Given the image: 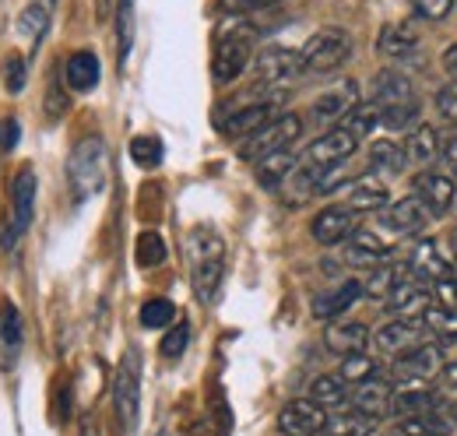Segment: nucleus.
Here are the masks:
<instances>
[{"label":"nucleus","mask_w":457,"mask_h":436,"mask_svg":"<svg viewBox=\"0 0 457 436\" xmlns=\"http://www.w3.org/2000/svg\"><path fill=\"white\" fill-rule=\"evenodd\" d=\"M187 268H190V281H194L197 299L215 303L222 274H226V239L208 225L190 229V236H187Z\"/></svg>","instance_id":"f257e3e1"},{"label":"nucleus","mask_w":457,"mask_h":436,"mask_svg":"<svg viewBox=\"0 0 457 436\" xmlns=\"http://www.w3.org/2000/svg\"><path fill=\"white\" fill-rule=\"evenodd\" d=\"M106 176H110V152H106V141H103L99 134H85V138L71 148V159H67V183H71L74 201L96 197V194L106 187Z\"/></svg>","instance_id":"f03ea898"},{"label":"nucleus","mask_w":457,"mask_h":436,"mask_svg":"<svg viewBox=\"0 0 457 436\" xmlns=\"http://www.w3.org/2000/svg\"><path fill=\"white\" fill-rule=\"evenodd\" d=\"M253 46H257V29L246 21L226 25L215 39V60H212V74L219 85H232L250 63H253Z\"/></svg>","instance_id":"7ed1b4c3"},{"label":"nucleus","mask_w":457,"mask_h":436,"mask_svg":"<svg viewBox=\"0 0 457 436\" xmlns=\"http://www.w3.org/2000/svg\"><path fill=\"white\" fill-rule=\"evenodd\" d=\"M306 123L299 113H278L275 120H268L261 130H253L243 145H239V159L243 163H257L271 152H282V148H292L299 138H303Z\"/></svg>","instance_id":"20e7f679"},{"label":"nucleus","mask_w":457,"mask_h":436,"mask_svg":"<svg viewBox=\"0 0 457 436\" xmlns=\"http://www.w3.org/2000/svg\"><path fill=\"white\" fill-rule=\"evenodd\" d=\"M348 56H352V36L338 25L313 32L299 50L303 74H331V71L342 67Z\"/></svg>","instance_id":"39448f33"},{"label":"nucleus","mask_w":457,"mask_h":436,"mask_svg":"<svg viewBox=\"0 0 457 436\" xmlns=\"http://www.w3.org/2000/svg\"><path fill=\"white\" fill-rule=\"evenodd\" d=\"M282 99H286V92H271V96H261L246 106L232 109L228 116L219 120V130L232 141H246L253 130H261L268 120H275L282 113Z\"/></svg>","instance_id":"423d86ee"},{"label":"nucleus","mask_w":457,"mask_h":436,"mask_svg":"<svg viewBox=\"0 0 457 436\" xmlns=\"http://www.w3.org/2000/svg\"><path fill=\"white\" fill-rule=\"evenodd\" d=\"M32 215H36V172L25 165L14 176V183H11V225L4 232V239H0L4 250H14L18 247L21 232L32 225Z\"/></svg>","instance_id":"0eeeda50"},{"label":"nucleus","mask_w":457,"mask_h":436,"mask_svg":"<svg viewBox=\"0 0 457 436\" xmlns=\"http://www.w3.org/2000/svg\"><path fill=\"white\" fill-rule=\"evenodd\" d=\"M303 74V60L299 50L288 46H268L253 56V78L257 88H286L288 81H295Z\"/></svg>","instance_id":"6e6552de"},{"label":"nucleus","mask_w":457,"mask_h":436,"mask_svg":"<svg viewBox=\"0 0 457 436\" xmlns=\"http://www.w3.org/2000/svg\"><path fill=\"white\" fill-rule=\"evenodd\" d=\"M444 366H447V352H444V345L422 341V345H415V348H408V352L395 356L391 373H395L398 381H433V377L444 373Z\"/></svg>","instance_id":"1a4fd4ad"},{"label":"nucleus","mask_w":457,"mask_h":436,"mask_svg":"<svg viewBox=\"0 0 457 436\" xmlns=\"http://www.w3.org/2000/svg\"><path fill=\"white\" fill-rule=\"evenodd\" d=\"M137 398H141V373H137V356L127 352L116 366L113 381V401H116V419L120 426L130 433L137 426Z\"/></svg>","instance_id":"9d476101"},{"label":"nucleus","mask_w":457,"mask_h":436,"mask_svg":"<svg viewBox=\"0 0 457 436\" xmlns=\"http://www.w3.org/2000/svg\"><path fill=\"white\" fill-rule=\"evenodd\" d=\"M384 303H387V310H391L395 317H422V314L433 306V285H429L426 278H419V274H411L404 268Z\"/></svg>","instance_id":"9b49d317"},{"label":"nucleus","mask_w":457,"mask_h":436,"mask_svg":"<svg viewBox=\"0 0 457 436\" xmlns=\"http://www.w3.org/2000/svg\"><path fill=\"white\" fill-rule=\"evenodd\" d=\"M355 148H359V138H355L352 130H345V127H328V130L306 148L303 163L317 165V169H335V165L348 163V159L355 155Z\"/></svg>","instance_id":"f8f14e48"},{"label":"nucleus","mask_w":457,"mask_h":436,"mask_svg":"<svg viewBox=\"0 0 457 436\" xmlns=\"http://www.w3.org/2000/svg\"><path fill=\"white\" fill-rule=\"evenodd\" d=\"M359 103H362V99H359V85H355V81H338V85H331L328 92H320V96L313 99L310 116H313V123L338 127Z\"/></svg>","instance_id":"ddd939ff"},{"label":"nucleus","mask_w":457,"mask_h":436,"mask_svg":"<svg viewBox=\"0 0 457 436\" xmlns=\"http://www.w3.org/2000/svg\"><path fill=\"white\" fill-rule=\"evenodd\" d=\"M328 423V408H320L310 398H295L278 412V433L282 436H320Z\"/></svg>","instance_id":"4468645a"},{"label":"nucleus","mask_w":457,"mask_h":436,"mask_svg":"<svg viewBox=\"0 0 457 436\" xmlns=\"http://www.w3.org/2000/svg\"><path fill=\"white\" fill-rule=\"evenodd\" d=\"M426 334H429V331H426V324H422V317H395V321H387V324L373 334V345H377L384 356L395 359V356H401V352L422 345Z\"/></svg>","instance_id":"2eb2a0df"},{"label":"nucleus","mask_w":457,"mask_h":436,"mask_svg":"<svg viewBox=\"0 0 457 436\" xmlns=\"http://www.w3.org/2000/svg\"><path fill=\"white\" fill-rule=\"evenodd\" d=\"M355 229H359V215L352 208H345V205H328L324 212H317L313 222H310V236L320 247H338Z\"/></svg>","instance_id":"dca6fc26"},{"label":"nucleus","mask_w":457,"mask_h":436,"mask_svg":"<svg viewBox=\"0 0 457 436\" xmlns=\"http://www.w3.org/2000/svg\"><path fill=\"white\" fill-rule=\"evenodd\" d=\"M429 222V208L419 201V194H408V197H398L384 208L380 215V225L391 232V236H415L422 232Z\"/></svg>","instance_id":"f3484780"},{"label":"nucleus","mask_w":457,"mask_h":436,"mask_svg":"<svg viewBox=\"0 0 457 436\" xmlns=\"http://www.w3.org/2000/svg\"><path fill=\"white\" fill-rule=\"evenodd\" d=\"M391 401H395V387L384 381V377H370V381L355 383V390L348 394V405L359 415L373 419V423H380V419L391 415Z\"/></svg>","instance_id":"a211bd4d"},{"label":"nucleus","mask_w":457,"mask_h":436,"mask_svg":"<svg viewBox=\"0 0 457 436\" xmlns=\"http://www.w3.org/2000/svg\"><path fill=\"white\" fill-rule=\"evenodd\" d=\"M404 268H408L411 274H419V278H426V281L433 285V281H440V278H451V274H454V261H451V257H444V250H440V243H436L433 236H422V239L411 247V254H408Z\"/></svg>","instance_id":"6ab92c4d"},{"label":"nucleus","mask_w":457,"mask_h":436,"mask_svg":"<svg viewBox=\"0 0 457 436\" xmlns=\"http://www.w3.org/2000/svg\"><path fill=\"white\" fill-rule=\"evenodd\" d=\"M411 194H419V201L429 208V215H447L457 201V183L447 172H419Z\"/></svg>","instance_id":"aec40b11"},{"label":"nucleus","mask_w":457,"mask_h":436,"mask_svg":"<svg viewBox=\"0 0 457 436\" xmlns=\"http://www.w3.org/2000/svg\"><path fill=\"white\" fill-rule=\"evenodd\" d=\"M342 257L348 268H377V264L391 261V250H387V243H384L377 232H370V229H355V232L345 239Z\"/></svg>","instance_id":"412c9836"},{"label":"nucleus","mask_w":457,"mask_h":436,"mask_svg":"<svg viewBox=\"0 0 457 436\" xmlns=\"http://www.w3.org/2000/svg\"><path fill=\"white\" fill-rule=\"evenodd\" d=\"M359 296H362V281L359 278H345L331 292H324V296L313 299V317L317 321H338L342 314H348L359 303Z\"/></svg>","instance_id":"4be33fe9"},{"label":"nucleus","mask_w":457,"mask_h":436,"mask_svg":"<svg viewBox=\"0 0 457 436\" xmlns=\"http://www.w3.org/2000/svg\"><path fill=\"white\" fill-rule=\"evenodd\" d=\"M391 201L387 187L373 176H362V180H352L345 183V208H352L355 215H366V212H384Z\"/></svg>","instance_id":"5701e85b"},{"label":"nucleus","mask_w":457,"mask_h":436,"mask_svg":"<svg viewBox=\"0 0 457 436\" xmlns=\"http://www.w3.org/2000/svg\"><path fill=\"white\" fill-rule=\"evenodd\" d=\"M373 103L380 109H395L419 103V96H415V85L401 71H380L373 78Z\"/></svg>","instance_id":"b1692460"},{"label":"nucleus","mask_w":457,"mask_h":436,"mask_svg":"<svg viewBox=\"0 0 457 436\" xmlns=\"http://www.w3.org/2000/svg\"><path fill=\"white\" fill-rule=\"evenodd\" d=\"M377 54L384 60H408V56L419 54V32L411 29V21L384 25L377 36Z\"/></svg>","instance_id":"393cba45"},{"label":"nucleus","mask_w":457,"mask_h":436,"mask_svg":"<svg viewBox=\"0 0 457 436\" xmlns=\"http://www.w3.org/2000/svg\"><path fill=\"white\" fill-rule=\"evenodd\" d=\"M324 345L335 356H352V352H366L370 345V327L359 321H331L324 331Z\"/></svg>","instance_id":"a878e982"},{"label":"nucleus","mask_w":457,"mask_h":436,"mask_svg":"<svg viewBox=\"0 0 457 436\" xmlns=\"http://www.w3.org/2000/svg\"><path fill=\"white\" fill-rule=\"evenodd\" d=\"M440 401V394L429 387L426 381H404L401 390H395V401H391V415H426L433 405Z\"/></svg>","instance_id":"bb28decb"},{"label":"nucleus","mask_w":457,"mask_h":436,"mask_svg":"<svg viewBox=\"0 0 457 436\" xmlns=\"http://www.w3.org/2000/svg\"><path fill=\"white\" fill-rule=\"evenodd\" d=\"M451 430V419L440 412V405H433L426 415H401L384 436H447Z\"/></svg>","instance_id":"cd10ccee"},{"label":"nucleus","mask_w":457,"mask_h":436,"mask_svg":"<svg viewBox=\"0 0 457 436\" xmlns=\"http://www.w3.org/2000/svg\"><path fill=\"white\" fill-rule=\"evenodd\" d=\"M63 78H67V88H74V92H92V88L99 85V78H103L99 56L88 54V50L67 56V63H63Z\"/></svg>","instance_id":"c85d7f7f"},{"label":"nucleus","mask_w":457,"mask_h":436,"mask_svg":"<svg viewBox=\"0 0 457 436\" xmlns=\"http://www.w3.org/2000/svg\"><path fill=\"white\" fill-rule=\"evenodd\" d=\"M299 165L295 159V152L292 148H282V152H271V155H264V159H257L253 163V172H257V183L261 187H268V190H278L282 183L288 180V172Z\"/></svg>","instance_id":"c756f323"},{"label":"nucleus","mask_w":457,"mask_h":436,"mask_svg":"<svg viewBox=\"0 0 457 436\" xmlns=\"http://www.w3.org/2000/svg\"><path fill=\"white\" fill-rule=\"evenodd\" d=\"M370 169L380 172V176H401L408 169V155H404V145L391 141V138H380L370 145Z\"/></svg>","instance_id":"7c9ffc66"},{"label":"nucleus","mask_w":457,"mask_h":436,"mask_svg":"<svg viewBox=\"0 0 457 436\" xmlns=\"http://www.w3.org/2000/svg\"><path fill=\"white\" fill-rule=\"evenodd\" d=\"M404 155H408V165H429L436 155H440V134L433 123H419L411 127V138L404 141Z\"/></svg>","instance_id":"2f4dec72"},{"label":"nucleus","mask_w":457,"mask_h":436,"mask_svg":"<svg viewBox=\"0 0 457 436\" xmlns=\"http://www.w3.org/2000/svg\"><path fill=\"white\" fill-rule=\"evenodd\" d=\"M310 401H317L320 408H328V412H338L348 405V383L338 377V373H324V377H317V381L310 383V394H306Z\"/></svg>","instance_id":"473e14b6"},{"label":"nucleus","mask_w":457,"mask_h":436,"mask_svg":"<svg viewBox=\"0 0 457 436\" xmlns=\"http://www.w3.org/2000/svg\"><path fill=\"white\" fill-rule=\"evenodd\" d=\"M373 430H377V423L352 408V412H342V415H328L320 436H373Z\"/></svg>","instance_id":"72a5a7b5"},{"label":"nucleus","mask_w":457,"mask_h":436,"mask_svg":"<svg viewBox=\"0 0 457 436\" xmlns=\"http://www.w3.org/2000/svg\"><path fill=\"white\" fill-rule=\"evenodd\" d=\"M422 324H426V331H429L433 338H440L444 345H457V310L433 303V306L422 314Z\"/></svg>","instance_id":"f704fd0d"},{"label":"nucleus","mask_w":457,"mask_h":436,"mask_svg":"<svg viewBox=\"0 0 457 436\" xmlns=\"http://www.w3.org/2000/svg\"><path fill=\"white\" fill-rule=\"evenodd\" d=\"M401 272H404V264H391V261H384V264L370 268V278L362 281V296L387 299V292L395 289V281L401 278Z\"/></svg>","instance_id":"c9c22d12"},{"label":"nucleus","mask_w":457,"mask_h":436,"mask_svg":"<svg viewBox=\"0 0 457 436\" xmlns=\"http://www.w3.org/2000/svg\"><path fill=\"white\" fill-rule=\"evenodd\" d=\"M46 21H50V4L36 0V4L21 14V21H18V36H21L29 46H39V39H43V32H46Z\"/></svg>","instance_id":"e433bc0d"},{"label":"nucleus","mask_w":457,"mask_h":436,"mask_svg":"<svg viewBox=\"0 0 457 436\" xmlns=\"http://www.w3.org/2000/svg\"><path fill=\"white\" fill-rule=\"evenodd\" d=\"M377 370H380V366H377L373 356H366V352H352V356H342V370H338V377L355 387V383L377 377Z\"/></svg>","instance_id":"4c0bfd02"},{"label":"nucleus","mask_w":457,"mask_h":436,"mask_svg":"<svg viewBox=\"0 0 457 436\" xmlns=\"http://www.w3.org/2000/svg\"><path fill=\"white\" fill-rule=\"evenodd\" d=\"M338 127H345V130H352L359 141L373 130V127H380V106L377 103H359V106L352 109L348 116H345Z\"/></svg>","instance_id":"58836bf2"},{"label":"nucleus","mask_w":457,"mask_h":436,"mask_svg":"<svg viewBox=\"0 0 457 436\" xmlns=\"http://www.w3.org/2000/svg\"><path fill=\"white\" fill-rule=\"evenodd\" d=\"M166 257H170L166 239H162L155 229H148V232L137 236V264H141V268H159Z\"/></svg>","instance_id":"ea45409f"},{"label":"nucleus","mask_w":457,"mask_h":436,"mask_svg":"<svg viewBox=\"0 0 457 436\" xmlns=\"http://www.w3.org/2000/svg\"><path fill=\"white\" fill-rule=\"evenodd\" d=\"M176 324V306H172L170 299H148L145 306H141V327H148V331H162V327Z\"/></svg>","instance_id":"a19ab883"},{"label":"nucleus","mask_w":457,"mask_h":436,"mask_svg":"<svg viewBox=\"0 0 457 436\" xmlns=\"http://www.w3.org/2000/svg\"><path fill=\"white\" fill-rule=\"evenodd\" d=\"M18 345H21V314L14 306H4L0 310V348L18 352Z\"/></svg>","instance_id":"79ce46f5"},{"label":"nucleus","mask_w":457,"mask_h":436,"mask_svg":"<svg viewBox=\"0 0 457 436\" xmlns=\"http://www.w3.org/2000/svg\"><path fill=\"white\" fill-rule=\"evenodd\" d=\"M130 159L141 169H155V165L162 163V145L155 138H134L130 141Z\"/></svg>","instance_id":"37998d69"},{"label":"nucleus","mask_w":457,"mask_h":436,"mask_svg":"<svg viewBox=\"0 0 457 436\" xmlns=\"http://www.w3.org/2000/svg\"><path fill=\"white\" fill-rule=\"evenodd\" d=\"M116 32H120V63H123L130 54V43H134V0H120Z\"/></svg>","instance_id":"c03bdc74"},{"label":"nucleus","mask_w":457,"mask_h":436,"mask_svg":"<svg viewBox=\"0 0 457 436\" xmlns=\"http://www.w3.org/2000/svg\"><path fill=\"white\" fill-rule=\"evenodd\" d=\"M187 341H190V324L179 321V324H170L166 338H162V356L166 359H179L187 352Z\"/></svg>","instance_id":"a18cd8bd"},{"label":"nucleus","mask_w":457,"mask_h":436,"mask_svg":"<svg viewBox=\"0 0 457 436\" xmlns=\"http://www.w3.org/2000/svg\"><path fill=\"white\" fill-rule=\"evenodd\" d=\"M25 81H29V63L25 56H7V67H4V85L11 96H21L25 92Z\"/></svg>","instance_id":"49530a36"},{"label":"nucleus","mask_w":457,"mask_h":436,"mask_svg":"<svg viewBox=\"0 0 457 436\" xmlns=\"http://www.w3.org/2000/svg\"><path fill=\"white\" fill-rule=\"evenodd\" d=\"M411 4V11L419 14V18H426V21H444V18H451L454 14V0H408Z\"/></svg>","instance_id":"de8ad7c7"},{"label":"nucleus","mask_w":457,"mask_h":436,"mask_svg":"<svg viewBox=\"0 0 457 436\" xmlns=\"http://www.w3.org/2000/svg\"><path fill=\"white\" fill-rule=\"evenodd\" d=\"M433 106H436V113L444 116V123H457V81L444 85V88L436 92Z\"/></svg>","instance_id":"09e8293b"},{"label":"nucleus","mask_w":457,"mask_h":436,"mask_svg":"<svg viewBox=\"0 0 457 436\" xmlns=\"http://www.w3.org/2000/svg\"><path fill=\"white\" fill-rule=\"evenodd\" d=\"M433 303L436 306H451L457 310V278H440V281H433Z\"/></svg>","instance_id":"8fccbe9b"},{"label":"nucleus","mask_w":457,"mask_h":436,"mask_svg":"<svg viewBox=\"0 0 457 436\" xmlns=\"http://www.w3.org/2000/svg\"><path fill=\"white\" fill-rule=\"evenodd\" d=\"M18 141H21V123H18L14 116L0 120V148H4V152H11Z\"/></svg>","instance_id":"3c124183"},{"label":"nucleus","mask_w":457,"mask_h":436,"mask_svg":"<svg viewBox=\"0 0 457 436\" xmlns=\"http://www.w3.org/2000/svg\"><path fill=\"white\" fill-rule=\"evenodd\" d=\"M275 0H219V7L226 14H250V11H261V7H271Z\"/></svg>","instance_id":"603ef678"},{"label":"nucleus","mask_w":457,"mask_h":436,"mask_svg":"<svg viewBox=\"0 0 457 436\" xmlns=\"http://www.w3.org/2000/svg\"><path fill=\"white\" fill-rule=\"evenodd\" d=\"M46 113H50V120H60V116L67 113V96L60 92L57 81L50 85V96H46Z\"/></svg>","instance_id":"864d4df0"},{"label":"nucleus","mask_w":457,"mask_h":436,"mask_svg":"<svg viewBox=\"0 0 457 436\" xmlns=\"http://www.w3.org/2000/svg\"><path fill=\"white\" fill-rule=\"evenodd\" d=\"M436 405H440V412L451 419V426L457 430V387H451V394H447V398L440 394V401H436Z\"/></svg>","instance_id":"5fc2aeb1"},{"label":"nucleus","mask_w":457,"mask_h":436,"mask_svg":"<svg viewBox=\"0 0 457 436\" xmlns=\"http://www.w3.org/2000/svg\"><path fill=\"white\" fill-rule=\"evenodd\" d=\"M440 152H444V159L451 165V172H457V134H451L447 141H440Z\"/></svg>","instance_id":"6e6d98bb"},{"label":"nucleus","mask_w":457,"mask_h":436,"mask_svg":"<svg viewBox=\"0 0 457 436\" xmlns=\"http://www.w3.org/2000/svg\"><path fill=\"white\" fill-rule=\"evenodd\" d=\"M444 71L451 74V81H457V43L444 50Z\"/></svg>","instance_id":"4d7b16f0"},{"label":"nucleus","mask_w":457,"mask_h":436,"mask_svg":"<svg viewBox=\"0 0 457 436\" xmlns=\"http://www.w3.org/2000/svg\"><path fill=\"white\" fill-rule=\"evenodd\" d=\"M78 436H99V426H96V419H92V415H85V419H81Z\"/></svg>","instance_id":"13d9d810"},{"label":"nucleus","mask_w":457,"mask_h":436,"mask_svg":"<svg viewBox=\"0 0 457 436\" xmlns=\"http://www.w3.org/2000/svg\"><path fill=\"white\" fill-rule=\"evenodd\" d=\"M444 383H447V387H457V359L444 366Z\"/></svg>","instance_id":"bf43d9fd"},{"label":"nucleus","mask_w":457,"mask_h":436,"mask_svg":"<svg viewBox=\"0 0 457 436\" xmlns=\"http://www.w3.org/2000/svg\"><path fill=\"white\" fill-rule=\"evenodd\" d=\"M451 261L457 264V229L451 232Z\"/></svg>","instance_id":"052dcab7"}]
</instances>
